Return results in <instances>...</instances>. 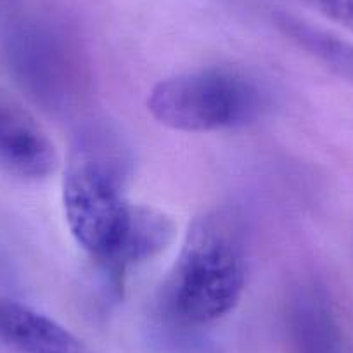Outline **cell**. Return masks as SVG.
I'll use <instances>...</instances> for the list:
<instances>
[{
  "label": "cell",
  "mask_w": 353,
  "mask_h": 353,
  "mask_svg": "<svg viewBox=\"0 0 353 353\" xmlns=\"http://www.w3.org/2000/svg\"><path fill=\"white\" fill-rule=\"evenodd\" d=\"M127 139L108 121H90L74 135L63 176V206L71 236L120 288L128 270L161 253L173 222L154 208L132 205Z\"/></svg>",
  "instance_id": "obj_1"
},
{
  "label": "cell",
  "mask_w": 353,
  "mask_h": 353,
  "mask_svg": "<svg viewBox=\"0 0 353 353\" xmlns=\"http://www.w3.org/2000/svg\"><path fill=\"white\" fill-rule=\"evenodd\" d=\"M246 288V244L239 215L216 208L189 227L179 256L158 293L163 321L198 329L227 317Z\"/></svg>",
  "instance_id": "obj_2"
},
{
  "label": "cell",
  "mask_w": 353,
  "mask_h": 353,
  "mask_svg": "<svg viewBox=\"0 0 353 353\" xmlns=\"http://www.w3.org/2000/svg\"><path fill=\"white\" fill-rule=\"evenodd\" d=\"M267 106L269 94L256 78L225 66L173 74L158 81L148 96V110L158 123L191 134L246 127Z\"/></svg>",
  "instance_id": "obj_3"
},
{
  "label": "cell",
  "mask_w": 353,
  "mask_h": 353,
  "mask_svg": "<svg viewBox=\"0 0 353 353\" xmlns=\"http://www.w3.org/2000/svg\"><path fill=\"white\" fill-rule=\"evenodd\" d=\"M12 74L26 92L49 110L70 108L83 88V66L73 43L57 30L30 25L8 42Z\"/></svg>",
  "instance_id": "obj_4"
},
{
  "label": "cell",
  "mask_w": 353,
  "mask_h": 353,
  "mask_svg": "<svg viewBox=\"0 0 353 353\" xmlns=\"http://www.w3.org/2000/svg\"><path fill=\"white\" fill-rule=\"evenodd\" d=\"M0 166L26 181L47 179L57 152L47 132L14 97L0 88Z\"/></svg>",
  "instance_id": "obj_5"
},
{
  "label": "cell",
  "mask_w": 353,
  "mask_h": 353,
  "mask_svg": "<svg viewBox=\"0 0 353 353\" xmlns=\"http://www.w3.org/2000/svg\"><path fill=\"white\" fill-rule=\"evenodd\" d=\"M0 343L19 353H94L59 322L0 298Z\"/></svg>",
  "instance_id": "obj_6"
},
{
  "label": "cell",
  "mask_w": 353,
  "mask_h": 353,
  "mask_svg": "<svg viewBox=\"0 0 353 353\" xmlns=\"http://www.w3.org/2000/svg\"><path fill=\"white\" fill-rule=\"evenodd\" d=\"M288 332L294 353H341L334 314L319 286H300L288 303Z\"/></svg>",
  "instance_id": "obj_7"
},
{
  "label": "cell",
  "mask_w": 353,
  "mask_h": 353,
  "mask_svg": "<svg viewBox=\"0 0 353 353\" xmlns=\"http://www.w3.org/2000/svg\"><path fill=\"white\" fill-rule=\"evenodd\" d=\"M276 26L300 49L324 64L336 77L353 83V43L321 26L288 12L274 16Z\"/></svg>",
  "instance_id": "obj_8"
},
{
  "label": "cell",
  "mask_w": 353,
  "mask_h": 353,
  "mask_svg": "<svg viewBox=\"0 0 353 353\" xmlns=\"http://www.w3.org/2000/svg\"><path fill=\"white\" fill-rule=\"evenodd\" d=\"M329 21L353 33V0H301Z\"/></svg>",
  "instance_id": "obj_9"
}]
</instances>
